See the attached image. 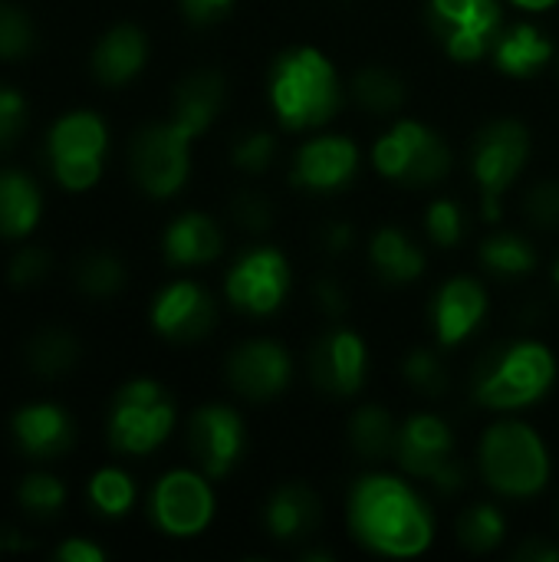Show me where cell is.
Returning <instances> with one entry per match:
<instances>
[{"label":"cell","mask_w":559,"mask_h":562,"mask_svg":"<svg viewBox=\"0 0 559 562\" xmlns=\"http://www.w3.org/2000/svg\"><path fill=\"white\" fill-rule=\"evenodd\" d=\"M349 524L359 543L385 557H415L432 543L422 501L395 477H366L349 497Z\"/></svg>","instance_id":"6da1fadb"},{"label":"cell","mask_w":559,"mask_h":562,"mask_svg":"<svg viewBox=\"0 0 559 562\" xmlns=\"http://www.w3.org/2000/svg\"><path fill=\"white\" fill-rule=\"evenodd\" d=\"M270 95L277 115L290 128H313L336 115L339 109V79L333 63L303 46L283 53L270 69Z\"/></svg>","instance_id":"7a4b0ae2"},{"label":"cell","mask_w":559,"mask_h":562,"mask_svg":"<svg viewBox=\"0 0 559 562\" xmlns=\"http://www.w3.org/2000/svg\"><path fill=\"white\" fill-rule=\"evenodd\" d=\"M554 356L540 342H511L481 359L474 395L488 408H524L554 385Z\"/></svg>","instance_id":"3957f363"},{"label":"cell","mask_w":559,"mask_h":562,"mask_svg":"<svg viewBox=\"0 0 559 562\" xmlns=\"http://www.w3.org/2000/svg\"><path fill=\"white\" fill-rule=\"evenodd\" d=\"M481 471L494 491L507 497H527L547 484L550 464H547V451L540 438L527 425L507 422L484 435Z\"/></svg>","instance_id":"277c9868"},{"label":"cell","mask_w":559,"mask_h":562,"mask_svg":"<svg viewBox=\"0 0 559 562\" xmlns=\"http://www.w3.org/2000/svg\"><path fill=\"white\" fill-rule=\"evenodd\" d=\"M175 425V405L161 392V385L148 379L128 382L109 415V441L122 454H148L155 451Z\"/></svg>","instance_id":"5b68a950"},{"label":"cell","mask_w":559,"mask_h":562,"mask_svg":"<svg viewBox=\"0 0 559 562\" xmlns=\"http://www.w3.org/2000/svg\"><path fill=\"white\" fill-rule=\"evenodd\" d=\"M109 148V132L92 112L63 115L46 138V158L56 181L69 191H86L102 175V158Z\"/></svg>","instance_id":"8992f818"},{"label":"cell","mask_w":559,"mask_h":562,"mask_svg":"<svg viewBox=\"0 0 559 562\" xmlns=\"http://www.w3.org/2000/svg\"><path fill=\"white\" fill-rule=\"evenodd\" d=\"M428 26L461 63L491 53L504 33L497 0H432Z\"/></svg>","instance_id":"52a82bcc"},{"label":"cell","mask_w":559,"mask_h":562,"mask_svg":"<svg viewBox=\"0 0 559 562\" xmlns=\"http://www.w3.org/2000/svg\"><path fill=\"white\" fill-rule=\"evenodd\" d=\"M376 165L385 178L405 181V184H435L451 168V151L422 122H399L379 145H376Z\"/></svg>","instance_id":"ba28073f"},{"label":"cell","mask_w":559,"mask_h":562,"mask_svg":"<svg viewBox=\"0 0 559 562\" xmlns=\"http://www.w3.org/2000/svg\"><path fill=\"white\" fill-rule=\"evenodd\" d=\"M527 155H530V135L514 119L491 122L474 138L471 168H474V178H478V184L484 191V211H488L491 221L497 217L501 194L514 184V178L521 175Z\"/></svg>","instance_id":"9c48e42d"},{"label":"cell","mask_w":559,"mask_h":562,"mask_svg":"<svg viewBox=\"0 0 559 562\" xmlns=\"http://www.w3.org/2000/svg\"><path fill=\"white\" fill-rule=\"evenodd\" d=\"M395 461L409 474L435 481L441 494H455L465 484V471L455 461V438L435 415H415L405 428H399Z\"/></svg>","instance_id":"30bf717a"},{"label":"cell","mask_w":559,"mask_h":562,"mask_svg":"<svg viewBox=\"0 0 559 562\" xmlns=\"http://www.w3.org/2000/svg\"><path fill=\"white\" fill-rule=\"evenodd\" d=\"M188 145H191V135L178 128L175 122L142 128L128 151L138 188L152 198L175 194L188 178Z\"/></svg>","instance_id":"8fae6325"},{"label":"cell","mask_w":559,"mask_h":562,"mask_svg":"<svg viewBox=\"0 0 559 562\" xmlns=\"http://www.w3.org/2000/svg\"><path fill=\"white\" fill-rule=\"evenodd\" d=\"M214 514V497L198 474L171 471L158 481L152 494V517L171 537H194L208 527Z\"/></svg>","instance_id":"7c38bea8"},{"label":"cell","mask_w":559,"mask_h":562,"mask_svg":"<svg viewBox=\"0 0 559 562\" xmlns=\"http://www.w3.org/2000/svg\"><path fill=\"white\" fill-rule=\"evenodd\" d=\"M188 445L208 477H224L244 454L241 415L224 405L198 408L188 425Z\"/></svg>","instance_id":"4fadbf2b"},{"label":"cell","mask_w":559,"mask_h":562,"mask_svg":"<svg viewBox=\"0 0 559 562\" xmlns=\"http://www.w3.org/2000/svg\"><path fill=\"white\" fill-rule=\"evenodd\" d=\"M290 290V267L277 250H250L227 277V296L237 310L273 313Z\"/></svg>","instance_id":"5bb4252c"},{"label":"cell","mask_w":559,"mask_h":562,"mask_svg":"<svg viewBox=\"0 0 559 562\" xmlns=\"http://www.w3.org/2000/svg\"><path fill=\"white\" fill-rule=\"evenodd\" d=\"M310 375L329 395H353L366 382V346L349 329H329L310 352Z\"/></svg>","instance_id":"9a60e30c"},{"label":"cell","mask_w":559,"mask_h":562,"mask_svg":"<svg viewBox=\"0 0 559 562\" xmlns=\"http://www.w3.org/2000/svg\"><path fill=\"white\" fill-rule=\"evenodd\" d=\"M227 379H231V389L241 392L244 398L267 402L287 389L290 356L283 352V346L267 342V339L247 342V346L234 349V356L227 359Z\"/></svg>","instance_id":"2e32d148"},{"label":"cell","mask_w":559,"mask_h":562,"mask_svg":"<svg viewBox=\"0 0 559 562\" xmlns=\"http://www.w3.org/2000/svg\"><path fill=\"white\" fill-rule=\"evenodd\" d=\"M214 319H217L214 300L198 283H188V280L161 290L152 306L155 329L175 342H194V339L208 336Z\"/></svg>","instance_id":"e0dca14e"},{"label":"cell","mask_w":559,"mask_h":562,"mask_svg":"<svg viewBox=\"0 0 559 562\" xmlns=\"http://www.w3.org/2000/svg\"><path fill=\"white\" fill-rule=\"evenodd\" d=\"M359 168V151L349 138H316L300 148L293 165V181L310 191H336Z\"/></svg>","instance_id":"ac0fdd59"},{"label":"cell","mask_w":559,"mask_h":562,"mask_svg":"<svg viewBox=\"0 0 559 562\" xmlns=\"http://www.w3.org/2000/svg\"><path fill=\"white\" fill-rule=\"evenodd\" d=\"M13 438L33 461H53L72 445V422L56 405H26L13 415Z\"/></svg>","instance_id":"d6986e66"},{"label":"cell","mask_w":559,"mask_h":562,"mask_svg":"<svg viewBox=\"0 0 559 562\" xmlns=\"http://www.w3.org/2000/svg\"><path fill=\"white\" fill-rule=\"evenodd\" d=\"M488 300L484 290L474 280H451L438 290L435 303H432V316H435V329L441 346H455L461 342L484 316Z\"/></svg>","instance_id":"ffe728a7"},{"label":"cell","mask_w":559,"mask_h":562,"mask_svg":"<svg viewBox=\"0 0 559 562\" xmlns=\"http://www.w3.org/2000/svg\"><path fill=\"white\" fill-rule=\"evenodd\" d=\"M145 53L148 46L138 26H112L92 53V72L105 86H122L145 66Z\"/></svg>","instance_id":"44dd1931"},{"label":"cell","mask_w":559,"mask_h":562,"mask_svg":"<svg viewBox=\"0 0 559 562\" xmlns=\"http://www.w3.org/2000/svg\"><path fill=\"white\" fill-rule=\"evenodd\" d=\"M224 102V79L217 72H194L175 89V125L185 128L191 138L201 135Z\"/></svg>","instance_id":"7402d4cb"},{"label":"cell","mask_w":559,"mask_h":562,"mask_svg":"<svg viewBox=\"0 0 559 562\" xmlns=\"http://www.w3.org/2000/svg\"><path fill=\"white\" fill-rule=\"evenodd\" d=\"M267 527L277 540H300L320 527V501L303 484H283L267 504Z\"/></svg>","instance_id":"603a6c76"},{"label":"cell","mask_w":559,"mask_h":562,"mask_svg":"<svg viewBox=\"0 0 559 562\" xmlns=\"http://www.w3.org/2000/svg\"><path fill=\"white\" fill-rule=\"evenodd\" d=\"M221 254V231L204 214H185L178 217L165 234V257L178 267L208 263Z\"/></svg>","instance_id":"cb8c5ba5"},{"label":"cell","mask_w":559,"mask_h":562,"mask_svg":"<svg viewBox=\"0 0 559 562\" xmlns=\"http://www.w3.org/2000/svg\"><path fill=\"white\" fill-rule=\"evenodd\" d=\"M40 191L23 171H0V237H23L36 227Z\"/></svg>","instance_id":"d4e9b609"},{"label":"cell","mask_w":559,"mask_h":562,"mask_svg":"<svg viewBox=\"0 0 559 562\" xmlns=\"http://www.w3.org/2000/svg\"><path fill=\"white\" fill-rule=\"evenodd\" d=\"M372 263L382 273V280H389V283H412L425 270V254L402 231L382 227L372 237Z\"/></svg>","instance_id":"484cf974"},{"label":"cell","mask_w":559,"mask_h":562,"mask_svg":"<svg viewBox=\"0 0 559 562\" xmlns=\"http://www.w3.org/2000/svg\"><path fill=\"white\" fill-rule=\"evenodd\" d=\"M497 66L511 76H534L537 69L547 66V59L554 56L550 40L534 30V26H514L507 33H501L497 46H494Z\"/></svg>","instance_id":"4316f807"},{"label":"cell","mask_w":559,"mask_h":562,"mask_svg":"<svg viewBox=\"0 0 559 562\" xmlns=\"http://www.w3.org/2000/svg\"><path fill=\"white\" fill-rule=\"evenodd\" d=\"M349 445L362 461H385L395 458V445H399V428L392 422V415L379 405H366L353 415L349 425Z\"/></svg>","instance_id":"83f0119b"},{"label":"cell","mask_w":559,"mask_h":562,"mask_svg":"<svg viewBox=\"0 0 559 562\" xmlns=\"http://www.w3.org/2000/svg\"><path fill=\"white\" fill-rule=\"evenodd\" d=\"M79 359V346L66 329H40L26 342V366L43 379L66 375Z\"/></svg>","instance_id":"f1b7e54d"},{"label":"cell","mask_w":559,"mask_h":562,"mask_svg":"<svg viewBox=\"0 0 559 562\" xmlns=\"http://www.w3.org/2000/svg\"><path fill=\"white\" fill-rule=\"evenodd\" d=\"M76 286L86 296H96V300L115 296L125 286V267H122V260L115 254L92 250L76 263Z\"/></svg>","instance_id":"f546056e"},{"label":"cell","mask_w":559,"mask_h":562,"mask_svg":"<svg viewBox=\"0 0 559 562\" xmlns=\"http://www.w3.org/2000/svg\"><path fill=\"white\" fill-rule=\"evenodd\" d=\"M353 95L362 109L379 112V115H389L405 102L402 82L389 69H379V66H369L353 79Z\"/></svg>","instance_id":"4dcf8cb0"},{"label":"cell","mask_w":559,"mask_h":562,"mask_svg":"<svg viewBox=\"0 0 559 562\" xmlns=\"http://www.w3.org/2000/svg\"><path fill=\"white\" fill-rule=\"evenodd\" d=\"M481 260L488 270H494L501 277H524L527 270H534V250L521 234H497V237L484 240Z\"/></svg>","instance_id":"1f68e13d"},{"label":"cell","mask_w":559,"mask_h":562,"mask_svg":"<svg viewBox=\"0 0 559 562\" xmlns=\"http://www.w3.org/2000/svg\"><path fill=\"white\" fill-rule=\"evenodd\" d=\"M458 537L468 550L474 553H488L504 540V517L497 514V507L481 504L471 507L461 520H458Z\"/></svg>","instance_id":"d6a6232c"},{"label":"cell","mask_w":559,"mask_h":562,"mask_svg":"<svg viewBox=\"0 0 559 562\" xmlns=\"http://www.w3.org/2000/svg\"><path fill=\"white\" fill-rule=\"evenodd\" d=\"M16 501H20V507H23L30 517L49 520V517L59 514V507H63V501H66V491H63V484H59L56 477H49V474H30V477L20 484Z\"/></svg>","instance_id":"836d02e7"},{"label":"cell","mask_w":559,"mask_h":562,"mask_svg":"<svg viewBox=\"0 0 559 562\" xmlns=\"http://www.w3.org/2000/svg\"><path fill=\"white\" fill-rule=\"evenodd\" d=\"M89 497H92V504H96V510L99 514H105V517H122L128 507H132V501H135V487H132V481L122 474V471H99L96 477H92V484H89Z\"/></svg>","instance_id":"e575fe53"},{"label":"cell","mask_w":559,"mask_h":562,"mask_svg":"<svg viewBox=\"0 0 559 562\" xmlns=\"http://www.w3.org/2000/svg\"><path fill=\"white\" fill-rule=\"evenodd\" d=\"M33 43H36L33 20L20 7L0 3V59H20L33 49Z\"/></svg>","instance_id":"d590c367"},{"label":"cell","mask_w":559,"mask_h":562,"mask_svg":"<svg viewBox=\"0 0 559 562\" xmlns=\"http://www.w3.org/2000/svg\"><path fill=\"white\" fill-rule=\"evenodd\" d=\"M405 379L415 392L428 395V398H441L448 392V375H445V366L438 362V356L425 352V349H415L409 359H405Z\"/></svg>","instance_id":"8d00e7d4"},{"label":"cell","mask_w":559,"mask_h":562,"mask_svg":"<svg viewBox=\"0 0 559 562\" xmlns=\"http://www.w3.org/2000/svg\"><path fill=\"white\" fill-rule=\"evenodd\" d=\"M428 234L438 247H455L465 234V214L455 201H435L428 211Z\"/></svg>","instance_id":"74e56055"},{"label":"cell","mask_w":559,"mask_h":562,"mask_svg":"<svg viewBox=\"0 0 559 562\" xmlns=\"http://www.w3.org/2000/svg\"><path fill=\"white\" fill-rule=\"evenodd\" d=\"M527 217L544 227V231H557L559 227V181H540L530 194H527Z\"/></svg>","instance_id":"f35d334b"},{"label":"cell","mask_w":559,"mask_h":562,"mask_svg":"<svg viewBox=\"0 0 559 562\" xmlns=\"http://www.w3.org/2000/svg\"><path fill=\"white\" fill-rule=\"evenodd\" d=\"M49 267H53V260L43 247H23L10 260V283L13 286H33L40 280H46Z\"/></svg>","instance_id":"ab89813d"},{"label":"cell","mask_w":559,"mask_h":562,"mask_svg":"<svg viewBox=\"0 0 559 562\" xmlns=\"http://www.w3.org/2000/svg\"><path fill=\"white\" fill-rule=\"evenodd\" d=\"M234 161H237V168H244V171H254V175L264 171V168L273 161V138H270L267 132H250L247 138L237 142Z\"/></svg>","instance_id":"60d3db41"},{"label":"cell","mask_w":559,"mask_h":562,"mask_svg":"<svg viewBox=\"0 0 559 562\" xmlns=\"http://www.w3.org/2000/svg\"><path fill=\"white\" fill-rule=\"evenodd\" d=\"M23 122H26V105L20 92L0 86V151L13 145V138L23 132Z\"/></svg>","instance_id":"b9f144b4"},{"label":"cell","mask_w":559,"mask_h":562,"mask_svg":"<svg viewBox=\"0 0 559 562\" xmlns=\"http://www.w3.org/2000/svg\"><path fill=\"white\" fill-rule=\"evenodd\" d=\"M234 217L247 227V231H264L270 224V201L257 191H244L234 198Z\"/></svg>","instance_id":"7bdbcfd3"},{"label":"cell","mask_w":559,"mask_h":562,"mask_svg":"<svg viewBox=\"0 0 559 562\" xmlns=\"http://www.w3.org/2000/svg\"><path fill=\"white\" fill-rule=\"evenodd\" d=\"M231 7H234V0H181L185 16L191 23H198V26H208V23L221 20Z\"/></svg>","instance_id":"ee69618b"},{"label":"cell","mask_w":559,"mask_h":562,"mask_svg":"<svg viewBox=\"0 0 559 562\" xmlns=\"http://www.w3.org/2000/svg\"><path fill=\"white\" fill-rule=\"evenodd\" d=\"M316 303H320V306H323V313H326V316H333V319H336V316H343V313H346V306H349V303H346V293L339 290V283H336V280H323V283H316Z\"/></svg>","instance_id":"f6af8a7d"},{"label":"cell","mask_w":559,"mask_h":562,"mask_svg":"<svg viewBox=\"0 0 559 562\" xmlns=\"http://www.w3.org/2000/svg\"><path fill=\"white\" fill-rule=\"evenodd\" d=\"M56 557L63 562H99L102 560V550L92 547V543H86V540H69V543L59 547Z\"/></svg>","instance_id":"bcb514c9"},{"label":"cell","mask_w":559,"mask_h":562,"mask_svg":"<svg viewBox=\"0 0 559 562\" xmlns=\"http://www.w3.org/2000/svg\"><path fill=\"white\" fill-rule=\"evenodd\" d=\"M517 560H530V562H557L559 560V547L547 543V540H530L517 550Z\"/></svg>","instance_id":"7dc6e473"},{"label":"cell","mask_w":559,"mask_h":562,"mask_svg":"<svg viewBox=\"0 0 559 562\" xmlns=\"http://www.w3.org/2000/svg\"><path fill=\"white\" fill-rule=\"evenodd\" d=\"M349 240H353V234H349V227H346V224H333V227H326V231H323V244H326L333 254L346 250V247H349Z\"/></svg>","instance_id":"c3c4849f"},{"label":"cell","mask_w":559,"mask_h":562,"mask_svg":"<svg viewBox=\"0 0 559 562\" xmlns=\"http://www.w3.org/2000/svg\"><path fill=\"white\" fill-rule=\"evenodd\" d=\"M521 7H530V10H544V7H550V3H557V0H517Z\"/></svg>","instance_id":"681fc988"},{"label":"cell","mask_w":559,"mask_h":562,"mask_svg":"<svg viewBox=\"0 0 559 562\" xmlns=\"http://www.w3.org/2000/svg\"><path fill=\"white\" fill-rule=\"evenodd\" d=\"M554 277H557V283H559V263H557V273H554Z\"/></svg>","instance_id":"f907efd6"}]
</instances>
